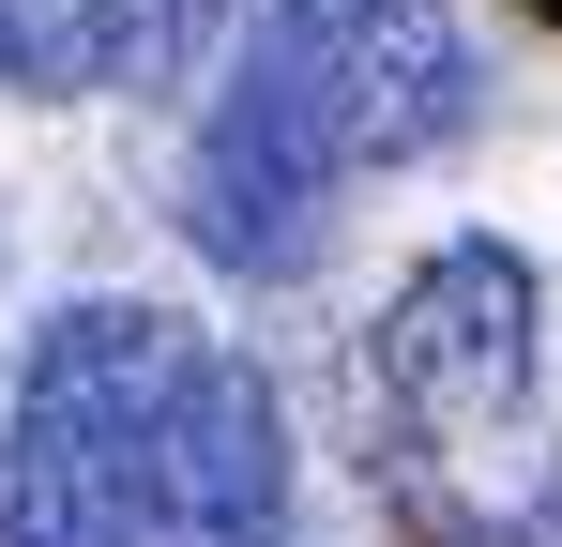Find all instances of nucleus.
I'll return each instance as SVG.
<instances>
[{
  "label": "nucleus",
  "mask_w": 562,
  "mask_h": 547,
  "mask_svg": "<svg viewBox=\"0 0 562 547\" xmlns=\"http://www.w3.org/2000/svg\"><path fill=\"white\" fill-rule=\"evenodd\" d=\"M532 15H548V31H562V0H532Z\"/></svg>",
  "instance_id": "nucleus-9"
},
{
  "label": "nucleus",
  "mask_w": 562,
  "mask_h": 547,
  "mask_svg": "<svg viewBox=\"0 0 562 547\" xmlns=\"http://www.w3.org/2000/svg\"><path fill=\"white\" fill-rule=\"evenodd\" d=\"M153 547H289V426L244 350H183V380H168Z\"/></svg>",
  "instance_id": "nucleus-4"
},
{
  "label": "nucleus",
  "mask_w": 562,
  "mask_h": 547,
  "mask_svg": "<svg viewBox=\"0 0 562 547\" xmlns=\"http://www.w3.org/2000/svg\"><path fill=\"white\" fill-rule=\"evenodd\" d=\"M228 15H244V0H122V31H106V77H122V91L198 77V46H213Z\"/></svg>",
  "instance_id": "nucleus-7"
},
{
  "label": "nucleus",
  "mask_w": 562,
  "mask_h": 547,
  "mask_svg": "<svg viewBox=\"0 0 562 547\" xmlns=\"http://www.w3.org/2000/svg\"><path fill=\"white\" fill-rule=\"evenodd\" d=\"M319 198H335V137L274 46H244V77L213 91L198 122V182H183V228L228 274H304L319 259Z\"/></svg>",
  "instance_id": "nucleus-2"
},
{
  "label": "nucleus",
  "mask_w": 562,
  "mask_h": 547,
  "mask_svg": "<svg viewBox=\"0 0 562 547\" xmlns=\"http://www.w3.org/2000/svg\"><path fill=\"white\" fill-rule=\"evenodd\" d=\"M198 335L153 304H61L15 380L0 442V533L15 547H153V456H168V380Z\"/></svg>",
  "instance_id": "nucleus-1"
},
{
  "label": "nucleus",
  "mask_w": 562,
  "mask_h": 547,
  "mask_svg": "<svg viewBox=\"0 0 562 547\" xmlns=\"http://www.w3.org/2000/svg\"><path fill=\"white\" fill-rule=\"evenodd\" d=\"M122 0H0V77L15 91H92Z\"/></svg>",
  "instance_id": "nucleus-6"
},
{
  "label": "nucleus",
  "mask_w": 562,
  "mask_h": 547,
  "mask_svg": "<svg viewBox=\"0 0 562 547\" xmlns=\"http://www.w3.org/2000/svg\"><path fill=\"white\" fill-rule=\"evenodd\" d=\"M366 0H259V31H350Z\"/></svg>",
  "instance_id": "nucleus-8"
},
{
  "label": "nucleus",
  "mask_w": 562,
  "mask_h": 547,
  "mask_svg": "<svg viewBox=\"0 0 562 547\" xmlns=\"http://www.w3.org/2000/svg\"><path fill=\"white\" fill-rule=\"evenodd\" d=\"M259 46L304 77L335 168H411V153H441L471 122V46L441 0H366L350 31H259Z\"/></svg>",
  "instance_id": "nucleus-3"
},
{
  "label": "nucleus",
  "mask_w": 562,
  "mask_h": 547,
  "mask_svg": "<svg viewBox=\"0 0 562 547\" xmlns=\"http://www.w3.org/2000/svg\"><path fill=\"white\" fill-rule=\"evenodd\" d=\"M532 335H548L532 259H517V244H441V259L395 289L380 365H395V395H411L426 426H486V411L532 395Z\"/></svg>",
  "instance_id": "nucleus-5"
}]
</instances>
